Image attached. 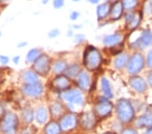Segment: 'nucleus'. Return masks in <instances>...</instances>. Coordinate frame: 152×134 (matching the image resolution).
Wrapping results in <instances>:
<instances>
[{
  "mask_svg": "<svg viewBox=\"0 0 152 134\" xmlns=\"http://www.w3.org/2000/svg\"><path fill=\"white\" fill-rule=\"evenodd\" d=\"M102 62V57L98 50L95 48L90 47L87 49L84 55V64L89 70H94L99 68Z\"/></svg>",
  "mask_w": 152,
  "mask_h": 134,
  "instance_id": "obj_1",
  "label": "nucleus"
},
{
  "mask_svg": "<svg viewBox=\"0 0 152 134\" xmlns=\"http://www.w3.org/2000/svg\"><path fill=\"white\" fill-rule=\"evenodd\" d=\"M116 112L120 120L128 123L134 117V110L131 103L125 99L119 100L116 104Z\"/></svg>",
  "mask_w": 152,
  "mask_h": 134,
  "instance_id": "obj_2",
  "label": "nucleus"
},
{
  "mask_svg": "<svg viewBox=\"0 0 152 134\" xmlns=\"http://www.w3.org/2000/svg\"><path fill=\"white\" fill-rule=\"evenodd\" d=\"M61 97L64 100L68 102L70 106V109L74 110L75 106H80L83 103V96L80 92L77 89L68 90L61 95Z\"/></svg>",
  "mask_w": 152,
  "mask_h": 134,
  "instance_id": "obj_3",
  "label": "nucleus"
},
{
  "mask_svg": "<svg viewBox=\"0 0 152 134\" xmlns=\"http://www.w3.org/2000/svg\"><path fill=\"white\" fill-rule=\"evenodd\" d=\"M33 68L35 72L42 76H45L48 73L50 69V60L47 56H40L34 62Z\"/></svg>",
  "mask_w": 152,
  "mask_h": 134,
  "instance_id": "obj_4",
  "label": "nucleus"
},
{
  "mask_svg": "<svg viewBox=\"0 0 152 134\" xmlns=\"http://www.w3.org/2000/svg\"><path fill=\"white\" fill-rule=\"evenodd\" d=\"M144 60L140 53H134L129 62L128 71L131 74H137L143 69Z\"/></svg>",
  "mask_w": 152,
  "mask_h": 134,
  "instance_id": "obj_5",
  "label": "nucleus"
},
{
  "mask_svg": "<svg viewBox=\"0 0 152 134\" xmlns=\"http://www.w3.org/2000/svg\"><path fill=\"white\" fill-rule=\"evenodd\" d=\"M23 92L28 96L38 97L43 93V85L38 82L35 83L26 84L23 87Z\"/></svg>",
  "mask_w": 152,
  "mask_h": 134,
  "instance_id": "obj_6",
  "label": "nucleus"
},
{
  "mask_svg": "<svg viewBox=\"0 0 152 134\" xmlns=\"http://www.w3.org/2000/svg\"><path fill=\"white\" fill-rule=\"evenodd\" d=\"M18 124V118L15 114L8 113L5 115L3 121L1 122V129L4 131H8L14 130Z\"/></svg>",
  "mask_w": 152,
  "mask_h": 134,
  "instance_id": "obj_7",
  "label": "nucleus"
},
{
  "mask_svg": "<svg viewBox=\"0 0 152 134\" xmlns=\"http://www.w3.org/2000/svg\"><path fill=\"white\" fill-rule=\"evenodd\" d=\"M77 125V118L73 114H67L60 121V128L64 131H69L73 130Z\"/></svg>",
  "mask_w": 152,
  "mask_h": 134,
  "instance_id": "obj_8",
  "label": "nucleus"
},
{
  "mask_svg": "<svg viewBox=\"0 0 152 134\" xmlns=\"http://www.w3.org/2000/svg\"><path fill=\"white\" fill-rule=\"evenodd\" d=\"M112 104L107 100H102L97 104V105L95 107V111L97 115L99 116H105L111 113L112 111Z\"/></svg>",
  "mask_w": 152,
  "mask_h": 134,
  "instance_id": "obj_9",
  "label": "nucleus"
},
{
  "mask_svg": "<svg viewBox=\"0 0 152 134\" xmlns=\"http://www.w3.org/2000/svg\"><path fill=\"white\" fill-rule=\"evenodd\" d=\"M129 84L138 92H144L147 89V83L143 78L133 77L129 80Z\"/></svg>",
  "mask_w": 152,
  "mask_h": 134,
  "instance_id": "obj_10",
  "label": "nucleus"
},
{
  "mask_svg": "<svg viewBox=\"0 0 152 134\" xmlns=\"http://www.w3.org/2000/svg\"><path fill=\"white\" fill-rule=\"evenodd\" d=\"M137 47L145 48L152 43V35L148 31H143L141 36L134 43Z\"/></svg>",
  "mask_w": 152,
  "mask_h": 134,
  "instance_id": "obj_11",
  "label": "nucleus"
},
{
  "mask_svg": "<svg viewBox=\"0 0 152 134\" xmlns=\"http://www.w3.org/2000/svg\"><path fill=\"white\" fill-rule=\"evenodd\" d=\"M95 124V118L91 113H86L83 114L80 119V125L85 130H90L93 128Z\"/></svg>",
  "mask_w": 152,
  "mask_h": 134,
  "instance_id": "obj_12",
  "label": "nucleus"
},
{
  "mask_svg": "<svg viewBox=\"0 0 152 134\" xmlns=\"http://www.w3.org/2000/svg\"><path fill=\"white\" fill-rule=\"evenodd\" d=\"M141 16L139 12L136 13H128L126 15V21L127 26L129 29H135L139 25L141 21Z\"/></svg>",
  "mask_w": 152,
  "mask_h": 134,
  "instance_id": "obj_13",
  "label": "nucleus"
},
{
  "mask_svg": "<svg viewBox=\"0 0 152 134\" xmlns=\"http://www.w3.org/2000/svg\"><path fill=\"white\" fill-rule=\"evenodd\" d=\"M52 85L58 90H65L70 87V81L67 77L59 76L53 80Z\"/></svg>",
  "mask_w": 152,
  "mask_h": 134,
  "instance_id": "obj_14",
  "label": "nucleus"
},
{
  "mask_svg": "<svg viewBox=\"0 0 152 134\" xmlns=\"http://www.w3.org/2000/svg\"><path fill=\"white\" fill-rule=\"evenodd\" d=\"M138 127H152V111L141 116L136 122Z\"/></svg>",
  "mask_w": 152,
  "mask_h": 134,
  "instance_id": "obj_15",
  "label": "nucleus"
},
{
  "mask_svg": "<svg viewBox=\"0 0 152 134\" xmlns=\"http://www.w3.org/2000/svg\"><path fill=\"white\" fill-rule=\"evenodd\" d=\"M123 4L121 1H116L112 7L111 12H110V16L112 19L113 20H117L120 18L123 12Z\"/></svg>",
  "mask_w": 152,
  "mask_h": 134,
  "instance_id": "obj_16",
  "label": "nucleus"
},
{
  "mask_svg": "<svg viewBox=\"0 0 152 134\" xmlns=\"http://www.w3.org/2000/svg\"><path fill=\"white\" fill-rule=\"evenodd\" d=\"M78 85L80 89L86 90L89 89L90 85V78L85 72H80L78 76Z\"/></svg>",
  "mask_w": 152,
  "mask_h": 134,
  "instance_id": "obj_17",
  "label": "nucleus"
},
{
  "mask_svg": "<svg viewBox=\"0 0 152 134\" xmlns=\"http://www.w3.org/2000/svg\"><path fill=\"white\" fill-rule=\"evenodd\" d=\"M122 35L120 34L107 35L104 39V43L106 45H114L120 43L122 40Z\"/></svg>",
  "mask_w": 152,
  "mask_h": 134,
  "instance_id": "obj_18",
  "label": "nucleus"
},
{
  "mask_svg": "<svg viewBox=\"0 0 152 134\" xmlns=\"http://www.w3.org/2000/svg\"><path fill=\"white\" fill-rule=\"evenodd\" d=\"M23 79L24 82L26 84H31L35 83L38 82V77L37 75L35 72L28 70L24 73L23 75Z\"/></svg>",
  "mask_w": 152,
  "mask_h": 134,
  "instance_id": "obj_19",
  "label": "nucleus"
},
{
  "mask_svg": "<svg viewBox=\"0 0 152 134\" xmlns=\"http://www.w3.org/2000/svg\"><path fill=\"white\" fill-rule=\"evenodd\" d=\"M60 126L56 122H51L45 127V134H59L60 133Z\"/></svg>",
  "mask_w": 152,
  "mask_h": 134,
  "instance_id": "obj_20",
  "label": "nucleus"
},
{
  "mask_svg": "<svg viewBox=\"0 0 152 134\" xmlns=\"http://www.w3.org/2000/svg\"><path fill=\"white\" fill-rule=\"evenodd\" d=\"M101 86L102 92L104 93L105 96L109 97V98L112 97L113 94H112V89L111 87H110V85L108 80L105 79V78H102L101 81Z\"/></svg>",
  "mask_w": 152,
  "mask_h": 134,
  "instance_id": "obj_21",
  "label": "nucleus"
},
{
  "mask_svg": "<svg viewBox=\"0 0 152 134\" xmlns=\"http://www.w3.org/2000/svg\"><path fill=\"white\" fill-rule=\"evenodd\" d=\"M129 62V56L126 54H122L114 60V66L117 69H122Z\"/></svg>",
  "mask_w": 152,
  "mask_h": 134,
  "instance_id": "obj_22",
  "label": "nucleus"
},
{
  "mask_svg": "<svg viewBox=\"0 0 152 134\" xmlns=\"http://www.w3.org/2000/svg\"><path fill=\"white\" fill-rule=\"evenodd\" d=\"M66 75L68 77L72 78V79H74V78L77 77L78 76V75L80 74V68L78 65H72L70 66V67L66 68V69L65 70Z\"/></svg>",
  "mask_w": 152,
  "mask_h": 134,
  "instance_id": "obj_23",
  "label": "nucleus"
},
{
  "mask_svg": "<svg viewBox=\"0 0 152 134\" xmlns=\"http://www.w3.org/2000/svg\"><path fill=\"white\" fill-rule=\"evenodd\" d=\"M110 12V6L107 4H104L99 5L97 9V17L99 19L105 18Z\"/></svg>",
  "mask_w": 152,
  "mask_h": 134,
  "instance_id": "obj_24",
  "label": "nucleus"
},
{
  "mask_svg": "<svg viewBox=\"0 0 152 134\" xmlns=\"http://www.w3.org/2000/svg\"><path fill=\"white\" fill-rule=\"evenodd\" d=\"M47 119V111L44 108H42V107L39 108L37 111V121L40 123H43L46 121Z\"/></svg>",
  "mask_w": 152,
  "mask_h": 134,
  "instance_id": "obj_25",
  "label": "nucleus"
},
{
  "mask_svg": "<svg viewBox=\"0 0 152 134\" xmlns=\"http://www.w3.org/2000/svg\"><path fill=\"white\" fill-rule=\"evenodd\" d=\"M22 118L26 123H31L33 119V112L30 108H24L22 113Z\"/></svg>",
  "mask_w": 152,
  "mask_h": 134,
  "instance_id": "obj_26",
  "label": "nucleus"
},
{
  "mask_svg": "<svg viewBox=\"0 0 152 134\" xmlns=\"http://www.w3.org/2000/svg\"><path fill=\"white\" fill-rule=\"evenodd\" d=\"M39 56H40V51L37 49H33L29 51L27 53L26 60L28 62H35Z\"/></svg>",
  "mask_w": 152,
  "mask_h": 134,
  "instance_id": "obj_27",
  "label": "nucleus"
},
{
  "mask_svg": "<svg viewBox=\"0 0 152 134\" xmlns=\"http://www.w3.org/2000/svg\"><path fill=\"white\" fill-rule=\"evenodd\" d=\"M66 69V64L63 61H58L53 64V70L56 74H60Z\"/></svg>",
  "mask_w": 152,
  "mask_h": 134,
  "instance_id": "obj_28",
  "label": "nucleus"
},
{
  "mask_svg": "<svg viewBox=\"0 0 152 134\" xmlns=\"http://www.w3.org/2000/svg\"><path fill=\"white\" fill-rule=\"evenodd\" d=\"M62 112V106L58 102H56L51 107V113L53 116H58L61 114Z\"/></svg>",
  "mask_w": 152,
  "mask_h": 134,
  "instance_id": "obj_29",
  "label": "nucleus"
},
{
  "mask_svg": "<svg viewBox=\"0 0 152 134\" xmlns=\"http://www.w3.org/2000/svg\"><path fill=\"white\" fill-rule=\"evenodd\" d=\"M137 3H138V0H123L122 4L124 8L131 10L134 8L137 5Z\"/></svg>",
  "mask_w": 152,
  "mask_h": 134,
  "instance_id": "obj_30",
  "label": "nucleus"
},
{
  "mask_svg": "<svg viewBox=\"0 0 152 134\" xmlns=\"http://www.w3.org/2000/svg\"><path fill=\"white\" fill-rule=\"evenodd\" d=\"M64 0H54L53 1V6L55 8H60L64 6Z\"/></svg>",
  "mask_w": 152,
  "mask_h": 134,
  "instance_id": "obj_31",
  "label": "nucleus"
},
{
  "mask_svg": "<svg viewBox=\"0 0 152 134\" xmlns=\"http://www.w3.org/2000/svg\"><path fill=\"white\" fill-rule=\"evenodd\" d=\"M147 63L149 68H152V50L148 52L147 56Z\"/></svg>",
  "mask_w": 152,
  "mask_h": 134,
  "instance_id": "obj_32",
  "label": "nucleus"
},
{
  "mask_svg": "<svg viewBox=\"0 0 152 134\" xmlns=\"http://www.w3.org/2000/svg\"><path fill=\"white\" fill-rule=\"evenodd\" d=\"M60 32H59V31L58 29H53V30L51 31L50 33H49V36L50 37L53 38V37H57Z\"/></svg>",
  "mask_w": 152,
  "mask_h": 134,
  "instance_id": "obj_33",
  "label": "nucleus"
},
{
  "mask_svg": "<svg viewBox=\"0 0 152 134\" xmlns=\"http://www.w3.org/2000/svg\"><path fill=\"white\" fill-rule=\"evenodd\" d=\"M9 62V58L7 56H0V62L2 64H6Z\"/></svg>",
  "mask_w": 152,
  "mask_h": 134,
  "instance_id": "obj_34",
  "label": "nucleus"
},
{
  "mask_svg": "<svg viewBox=\"0 0 152 134\" xmlns=\"http://www.w3.org/2000/svg\"><path fill=\"white\" fill-rule=\"evenodd\" d=\"M122 134H137V132L133 130H131V129H127L122 131Z\"/></svg>",
  "mask_w": 152,
  "mask_h": 134,
  "instance_id": "obj_35",
  "label": "nucleus"
},
{
  "mask_svg": "<svg viewBox=\"0 0 152 134\" xmlns=\"http://www.w3.org/2000/svg\"><path fill=\"white\" fill-rule=\"evenodd\" d=\"M78 16H79V14H78L77 12H73L70 15V18L72 19V20L75 21V20H76V19L78 18Z\"/></svg>",
  "mask_w": 152,
  "mask_h": 134,
  "instance_id": "obj_36",
  "label": "nucleus"
},
{
  "mask_svg": "<svg viewBox=\"0 0 152 134\" xmlns=\"http://www.w3.org/2000/svg\"><path fill=\"white\" fill-rule=\"evenodd\" d=\"M148 83L151 86H152V72H151L148 76Z\"/></svg>",
  "mask_w": 152,
  "mask_h": 134,
  "instance_id": "obj_37",
  "label": "nucleus"
},
{
  "mask_svg": "<svg viewBox=\"0 0 152 134\" xmlns=\"http://www.w3.org/2000/svg\"><path fill=\"white\" fill-rule=\"evenodd\" d=\"M6 134H16V133H15V131H14V130H12L8 131H6Z\"/></svg>",
  "mask_w": 152,
  "mask_h": 134,
  "instance_id": "obj_38",
  "label": "nucleus"
},
{
  "mask_svg": "<svg viewBox=\"0 0 152 134\" xmlns=\"http://www.w3.org/2000/svg\"><path fill=\"white\" fill-rule=\"evenodd\" d=\"M18 61H19V57H16L14 58V62H15L16 64H18Z\"/></svg>",
  "mask_w": 152,
  "mask_h": 134,
  "instance_id": "obj_39",
  "label": "nucleus"
},
{
  "mask_svg": "<svg viewBox=\"0 0 152 134\" xmlns=\"http://www.w3.org/2000/svg\"><path fill=\"white\" fill-rule=\"evenodd\" d=\"M90 2H91L93 4H96L97 3L98 1H99V0H89Z\"/></svg>",
  "mask_w": 152,
  "mask_h": 134,
  "instance_id": "obj_40",
  "label": "nucleus"
},
{
  "mask_svg": "<svg viewBox=\"0 0 152 134\" xmlns=\"http://www.w3.org/2000/svg\"><path fill=\"white\" fill-rule=\"evenodd\" d=\"M103 134H114V133H110V132H106V133H104Z\"/></svg>",
  "mask_w": 152,
  "mask_h": 134,
  "instance_id": "obj_41",
  "label": "nucleus"
},
{
  "mask_svg": "<svg viewBox=\"0 0 152 134\" xmlns=\"http://www.w3.org/2000/svg\"><path fill=\"white\" fill-rule=\"evenodd\" d=\"M49 1V0H43V3H47V2Z\"/></svg>",
  "mask_w": 152,
  "mask_h": 134,
  "instance_id": "obj_42",
  "label": "nucleus"
},
{
  "mask_svg": "<svg viewBox=\"0 0 152 134\" xmlns=\"http://www.w3.org/2000/svg\"><path fill=\"white\" fill-rule=\"evenodd\" d=\"M73 1H79V0H73Z\"/></svg>",
  "mask_w": 152,
  "mask_h": 134,
  "instance_id": "obj_43",
  "label": "nucleus"
},
{
  "mask_svg": "<svg viewBox=\"0 0 152 134\" xmlns=\"http://www.w3.org/2000/svg\"><path fill=\"white\" fill-rule=\"evenodd\" d=\"M150 3H151V4L152 5V0H150Z\"/></svg>",
  "mask_w": 152,
  "mask_h": 134,
  "instance_id": "obj_44",
  "label": "nucleus"
},
{
  "mask_svg": "<svg viewBox=\"0 0 152 134\" xmlns=\"http://www.w3.org/2000/svg\"><path fill=\"white\" fill-rule=\"evenodd\" d=\"M1 1H7V0H1Z\"/></svg>",
  "mask_w": 152,
  "mask_h": 134,
  "instance_id": "obj_45",
  "label": "nucleus"
}]
</instances>
